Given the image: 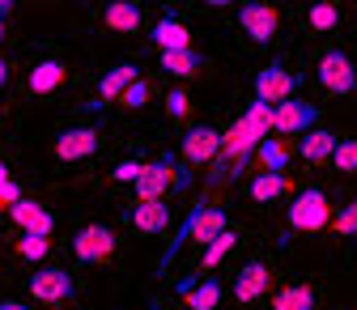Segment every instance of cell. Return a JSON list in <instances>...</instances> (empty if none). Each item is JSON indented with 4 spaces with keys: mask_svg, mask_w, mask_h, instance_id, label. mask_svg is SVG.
Masks as SVG:
<instances>
[{
    "mask_svg": "<svg viewBox=\"0 0 357 310\" xmlns=\"http://www.w3.org/2000/svg\"><path fill=\"white\" fill-rule=\"evenodd\" d=\"M230 230V217H226V208H217V204H196L192 212H188V221L174 230V238H170V247L162 251V259H158V268L166 272L170 263L178 259V251H183L188 242H200V247H208V242H217L221 234Z\"/></svg>",
    "mask_w": 357,
    "mask_h": 310,
    "instance_id": "1",
    "label": "cell"
},
{
    "mask_svg": "<svg viewBox=\"0 0 357 310\" xmlns=\"http://www.w3.org/2000/svg\"><path fill=\"white\" fill-rule=\"evenodd\" d=\"M285 221H289V230L319 234V230H328V226H332V204H328V196H324L319 187H306V192H298V196H294V204H289Z\"/></svg>",
    "mask_w": 357,
    "mask_h": 310,
    "instance_id": "2",
    "label": "cell"
},
{
    "mask_svg": "<svg viewBox=\"0 0 357 310\" xmlns=\"http://www.w3.org/2000/svg\"><path fill=\"white\" fill-rule=\"evenodd\" d=\"M302 90V77L289 72L285 64H264L255 72V102H268V107H281L289 98H298Z\"/></svg>",
    "mask_w": 357,
    "mask_h": 310,
    "instance_id": "3",
    "label": "cell"
},
{
    "mask_svg": "<svg viewBox=\"0 0 357 310\" xmlns=\"http://www.w3.org/2000/svg\"><path fill=\"white\" fill-rule=\"evenodd\" d=\"M170 187H188L183 179L174 174V157H158V162H145V174L137 179V196L141 200H166Z\"/></svg>",
    "mask_w": 357,
    "mask_h": 310,
    "instance_id": "4",
    "label": "cell"
},
{
    "mask_svg": "<svg viewBox=\"0 0 357 310\" xmlns=\"http://www.w3.org/2000/svg\"><path fill=\"white\" fill-rule=\"evenodd\" d=\"M315 77H319V85L328 94H353L357 90V68H353V60L344 52H324Z\"/></svg>",
    "mask_w": 357,
    "mask_h": 310,
    "instance_id": "5",
    "label": "cell"
},
{
    "mask_svg": "<svg viewBox=\"0 0 357 310\" xmlns=\"http://www.w3.org/2000/svg\"><path fill=\"white\" fill-rule=\"evenodd\" d=\"M319 127V107L315 102H302L289 98L277 107V137H306V132Z\"/></svg>",
    "mask_w": 357,
    "mask_h": 310,
    "instance_id": "6",
    "label": "cell"
},
{
    "mask_svg": "<svg viewBox=\"0 0 357 310\" xmlns=\"http://www.w3.org/2000/svg\"><path fill=\"white\" fill-rule=\"evenodd\" d=\"M73 255L81 263H107L115 255V234L107 226H81L73 238Z\"/></svg>",
    "mask_w": 357,
    "mask_h": 310,
    "instance_id": "7",
    "label": "cell"
},
{
    "mask_svg": "<svg viewBox=\"0 0 357 310\" xmlns=\"http://www.w3.org/2000/svg\"><path fill=\"white\" fill-rule=\"evenodd\" d=\"M9 217H13V226L22 230V234H34V238H52V230H56V217H52V208H43L38 200H17L13 208H9Z\"/></svg>",
    "mask_w": 357,
    "mask_h": 310,
    "instance_id": "8",
    "label": "cell"
},
{
    "mask_svg": "<svg viewBox=\"0 0 357 310\" xmlns=\"http://www.w3.org/2000/svg\"><path fill=\"white\" fill-rule=\"evenodd\" d=\"M221 137H226V132H217V127H208V123L192 127L188 137H183V162H192V166L217 162V157H221Z\"/></svg>",
    "mask_w": 357,
    "mask_h": 310,
    "instance_id": "9",
    "label": "cell"
},
{
    "mask_svg": "<svg viewBox=\"0 0 357 310\" xmlns=\"http://www.w3.org/2000/svg\"><path fill=\"white\" fill-rule=\"evenodd\" d=\"M52 153L60 162H81L89 153H98V132L94 127H64L56 137V145H52Z\"/></svg>",
    "mask_w": 357,
    "mask_h": 310,
    "instance_id": "10",
    "label": "cell"
},
{
    "mask_svg": "<svg viewBox=\"0 0 357 310\" xmlns=\"http://www.w3.org/2000/svg\"><path fill=\"white\" fill-rule=\"evenodd\" d=\"M238 26L255 38V42H273L281 30V13L273 5H243L238 9Z\"/></svg>",
    "mask_w": 357,
    "mask_h": 310,
    "instance_id": "11",
    "label": "cell"
},
{
    "mask_svg": "<svg viewBox=\"0 0 357 310\" xmlns=\"http://www.w3.org/2000/svg\"><path fill=\"white\" fill-rule=\"evenodd\" d=\"M73 293H77V285L64 268H43L30 277V297H38V302H68Z\"/></svg>",
    "mask_w": 357,
    "mask_h": 310,
    "instance_id": "12",
    "label": "cell"
},
{
    "mask_svg": "<svg viewBox=\"0 0 357 310\" xmlns=\"http://www.w3.org/2000/svg\"><path fill=\"white\" fill-rule=\"evenodd\" d=\"M141 81V68L137 64H115L102 81H98V98L102 102H123V94Z\"/></svg>",
    "mask_w": 357,
    "mask_h": 310,
    "instance_id": "13",
    "label": "cell"
},
{
    "mask_svg": "<svg viewBox=\"0 0 357 310\" xmlns=\"http://www.w3.org/2000/svg\"><path fill=\"white\" fill-rule=\"evenodd\" d=\"M132 226H137L141 234H162L170 226V204L166 200H141V204H132Z\"/></svg>",
    "mask_w": 357,
    "mask_h": 310,
    "instance_id": "14",
    "label": "cell"
},
{
    "mask_svg": "<svg viewBox=\"0 0 357 310\" xmlns=\"http://www.w3.org/2000/svg\"><path fill=\"white\" fill-rule=\"evenodd\" d=\"M153 42H158V52H192V34H188V26L178 22V17H170V13L153 26Z\"/></svg>",
    "mask_w": 357,
    "mask_h": 310,
    "instance_id": "15",
    "label": "cell"
},
{
    "mask_svg": "<svg viewBox=\"0 0 357 310\" xmlns=\"http://www.w3.org/2000/svg\"><path fill=\"white\" fill-rule=\"evenodd\" d=\"M178 293H183V306L188 310H217L221 302V281H183L178 285Z\"/></svg>",
    "mask_w": 357,
    "mask_h": 310,
    "instance_id": "16",
    "label": "cell"
},
{
    "mask_svg": "<svg viewBox=\"0 0 357 310\" xmlns=\"http://www.w3.org/2000/svg\"><path fill=\"white\" fill-rule=\"evenodd\" d=\"M264 289H268V268L259 259H251L234 277V302H255V297H264Z\"/></svg>",
    "mask_w": 357,
    "mask_h": 310,
    "instance_id": "17",
    "label": "cell"
},
{
    "mask_svg": "<svg viewBox=\"0 0 357 310\" xmlns=\"http://www.w3.org/2000/svg\"><path fill=\"white\" fill-rule=\"evenodd\" d=\"M336 132H324V127H315V132H306V137L298 141V153L306 157V162H332V153H336Z\"/></svg>",
    "mask_w": 357,
    "mask_h": 310,
    "instance_id": "18",
    "label": "cell"
},
{
    "mask_svg": "<svg viewBox=\"0 0 357 310\" xmlns=\"http://www.w3.org/2000/svg\"><path fill=\"white\" fill-rule=\"evenodd\" d=\"M102 22H107V30H115V34H137V30H141V9L128 5V0H115V5L102 9Z\"/></svg>",
    "mask_w": 357,
    "mask_h": 310,
    "instance_id": "19",
    "label": "cell"
},
{
    "mask_svg": "<svg viewBox=\"0 0 357 310\" xmlns=\"http://www.w3.org/2000/svg\"><path fill=\"white\" fill-rule=\"evenodd\" d=\"M64 85V64L60 60H43L30 68V94H52Z\"/></svg>",
    "mask_w": 357,
    "mask_h": 310,
    "instance_id": "20",
    "label": "cell"
},
{
    "mask_svg": "<svg viewBox=\"0 0 357 310\" xmlns=\"http://www.w3.org/2000/svg\"><path fill=\"white\" fill-rule=\"evenodd\" d=\"M251 200H259V204H268V200H281L285 192H289V179L285 174H273V170H264V174H255L251 179Z\"/></svg>",
    "mask_w": 357,
    "mask_h": 310,
    "instance_id": "21",
    "label": "cell"
},
{
    "mask_svg": "<svg viewBox=\"0 0 357 310\" xmlns=\"http://www.w3.org/2000/svg\"><path fill=\"white\" fill-rule=\"evenodd\" d=\"M273 310H315V289L310 285H285L273 293Z\"/></svg>",
    "mask_w": 357,
    "mask_h": 310,
    "instance_id": "22",
    "label": "cell"
},
{
    "mask_svg": "<svg viewBox=\"0 0 357 310\" xmlns=\"http://www.w3.org/2000/svg\"><path fill=\"white\" fill-rule=\"evenodd\" d=\"M158 64L170 72V77H196L204 68V60L196 52H158Z\"/></svg>",
    "mask_w": 357,
    "mask_h": 310,
    "instance_id": "23",
    "label": "cell"
},
{
    "mask_svg": "<svg viewBox=\"0 0 357 310\" xmlns=\"http://www.w3.org/2000/svg\"><path fill=\"white\" fill-rule=\"evenodd\" d=\"M255 157H259V166H264V170H273V174H285V166H289V157H294V153H289V149H285L277 137H268V141L255 149Z\"/></svg>",
    "mask_w": 357,
    "mask_h": 310,
    "instance_id": "24",
    "label": "cell"
},
{
    "mask_svg": "<svg viewBox=\"0 0 357 310\" xmlns=\"http://www.w3.org/2000/svg\"><path fill=\"white\" fill-rule=\"evenodd\" d=\"M234 247H238V230H226V234H221L217 242H208V247H204V259H200V268H204V272H208V268H217V263L226 259Z\"/></svg>",
    "mask_w": 357,
    "mask_h": 310,
    "instance_id": "25",
    "label": "cell"
},
{
    "mask_svg": "<svg viewBox=\"0 0 357 310\" xmlns=\"http://www.w3.org/2000/svg\"><path fill=\"white\" fill-rule=\"evenodd\" d=\"M17 255L22 259H30V263H43L52 255V238H34V234H22L17 238Z\"/></svg>",
    "mask_w": 357,
    "mask_h": 310,
    "instance_id": "26",
    "label": "cell"
},
{
    "mask_svg": "<svg viewBox=\"0 0 357 310\" xmlns=\"http://www.w3.org/2000/svg\"><path fill=\"white\" fill-rule=\"evenodd\" d=\"M332 166H336L340 174H357V141H353V137H344V141L336 145V153H332Z\"/></svg>",
    "mask_w": 357,
    "mask_h": 310,
    "instance_id": "27",
    "label": "cell"
},
{
    "mask_svg": "<svg viewBox=\"0 0 357 310\" xmlns=\"http://www.w3.org/2000/svg\"><path fill=\"white\" fill-rule=\"evenodd\" d=\"M306 17H310V30H319V34H324V30H336V22H340V9H336V5H315V9H310Z\"/></svg>",
    "mask_w": 357,
    "mask_h": 310,
    "instance_id": "28",
    "label": "cell"
},
{
    "mask_svg": "<svg viewBox=\"0 0 357 310\" xmlns=\"http://www.w3.org/2000/svg\"><path fill=\"white\" fill-rule=\"evenodd\" d=\"M332 230H336V234H349V238H357V200H353V204H344V208L332 217Z\"/></svg>",
    "mask_w": 357,
    "mask_h": 310,
    "instance_id": "29",
    "label": "cell"
},
{
    "mask_svg": "<svg viewBox=\"0 0 357 310\" xmlns=\"http://www.w3.org/2000/svg\"><path fill=\"white\" fill-rule=\"evenodd\" d=\"M141 174H145V162H119V166L111 170V179H115V183H132V187H137Z\"/></svg>",
    "mask_w": 357,
    "mask_h": 310,
    "instance_id": "30",
    "label": "cell"
},
{
    "mask_svg": "<svg viewBox=\"0 0 357 310\" xmlns=\"http://www.w3.org/2000/svg\"><path fill=\"white\" fill-rule=\"evenodd\" d=\"M149 102V85H145V77L137 81V85H132V90L123 94V107H132V111H137V107H145Z\"/></svg>",
    "mask_w": 357,
    "mask_h": 310,
    "instance_id": "31",
    "label": "cell"
},
{
    "mask_svg": "<svg viewBox=\"0 0 357 310\" xmlns=\"http://www.w3.org/2000/svg\"><path fill=\"white\" fill-rule=\"evenodd\" d=\"M188 107H192V102H188V94H183V90H170V94H166V111H170L174 119H183V115H188Z\"/></svg>",
    "mask_w": 357,
    "mask_h": 310,
    "instance_id": "32",
    "label": "cell"
},
{
    "mask_svg": "<svg viewBox=\"0 0 357 310\" xmlns=\"http://www.w3.org/2000/svg\"><path fill=\"white\" fill-rule=\"evenodd\" d=\"M17 200H26V196H22V183H17V179H9L5 187H0V208H13Z\"/></svg>",
    "mask_w": 357,
    "mask_h": 310,
    "instance_id": "33",
    "label": "cell"
},
{
    "mask_svg": "<svg viewBox=\"0 0 357 310\" xmlns=\"http://www.w3.org/2000/svg\"><path fill=\"white\" fill-rule=\"evenodd\" d=\"M9 9H13L9 0H0V38H5V17H9Z\"/></svg>",
    "mask_w": 357,
    "mask_h": 310,
    "instance_id": "34",
    "label": "cell"
},
{
    "mask_svg": "<svg viewBox=\"0 0 357 310\" xmlns=\"http://www.w3.org/2000/svg\"><path fill=\"white\" fill-rule=\"evenodd\" d=\"M5 81H9V60L0 56V90H5Z\"/></svg>",
    "mask_w": 357,
    "mask_h": 310,
    "instance_id": "35",
    "label": "cell"
},
{
    "mask_svg": "<svg viewBox=\"0 0 357 310\" xmlns=\"http://www.w3.org/2000/svg\"><path fill=\"white\" fill-rule=\"evenodd\" d=\"M9 179H13V174H9V166H5V162H0V187H5Z\"/></svg>",
    "mask_w": 357,
    "mask_h": 310,
    "instance_id": "36",
    "label": "cell"
},
{
    "mask_svg": "<svg viewBox=\"0 0 357 310\" xmlns=\"http://www.w3.org/2000/svg\"><path fill=\"white\" fill-rule=\"evenodd\" d=\"M0 310H30V306H22V302H0Z\"/></svg>",
    "mask_w": 357,
    "mask_h": 310,
    "instance_id": "37",
    "label": "cell"
},
{
    "mask_svg": "<svg viewBox=\"0 0 357 310\" xmlns=\"http://www.w3.org/2000/svg\"><path fill=\"white\" fill-rule=\"evenodd\" d=\"M0 212H5V208H0Z\"/></svg>",
    "mask_w": 357,
    "mask_h": 310,
    "instance_id": "38",
    "label": "cell"
},
{
    "mask_svg": "<svg viewBox=\"0 0 357 310\" xmlns=\"http://www.w3.org/2000/svg\"><path fill=\"white\" fill-rule=\"evenodd\" d=\"M353 242H357V238H353Z\"/></svg>",
    "mask_w": 357,
    "mask_h": 310,
    "instance_id": "39",
    "label": "cell"
}]
</instances>
